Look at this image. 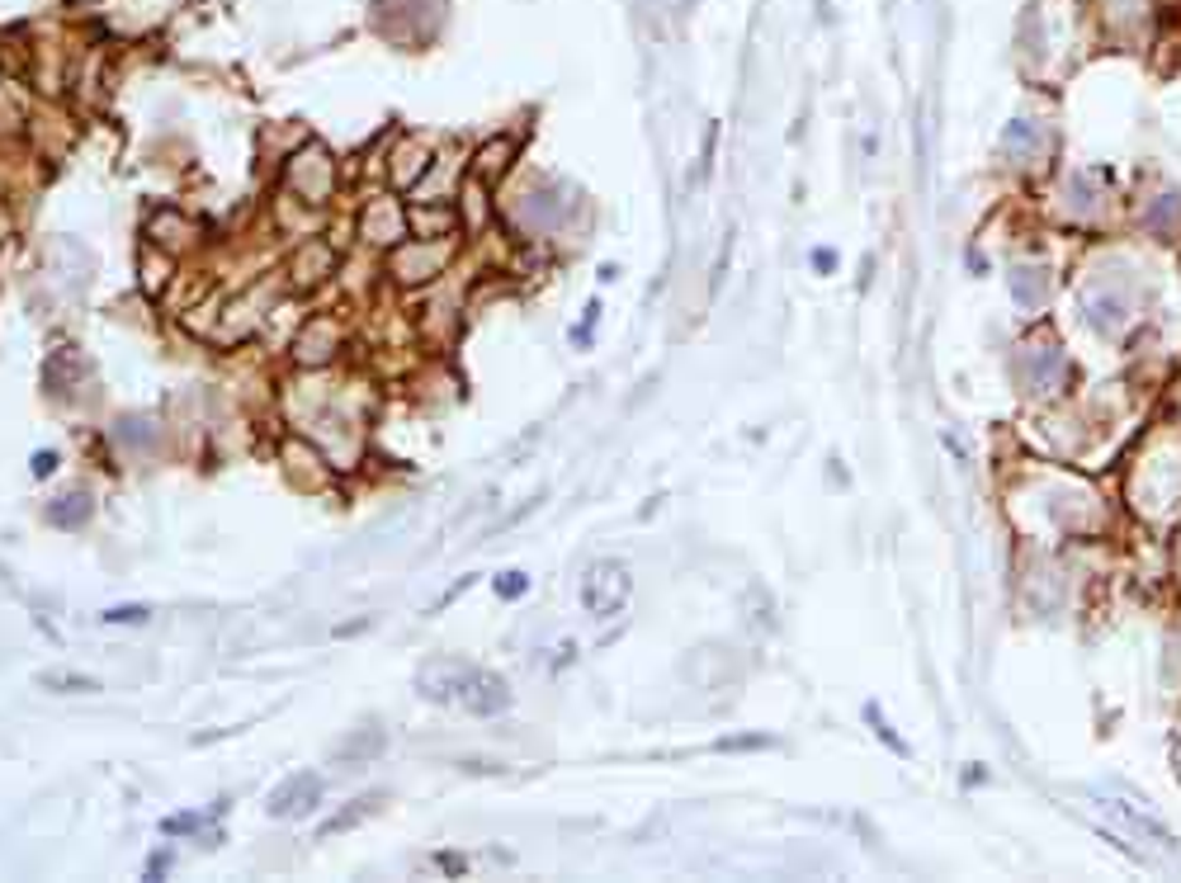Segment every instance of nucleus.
<instances>
[{
  "mask_svg": "<svg viewBox=\"0 0 1181 883\" xmlns=\"http://www.w3.org/2000/svg\"><path fill=\"white\" fill-rule=\"evenodd\" d=\"M629 595H634V577H629V567L615 563V558L591 563V567H587V577H581V609H587L591 619H615V615H624Z\"/></svg>",
  "mask_w": 1181,
  "mask_h": 883,
  "instance_id": "obj_1",
  "label": "nucleus"
},
{
  "mask_svg": "<svg viewBox=\"0 0 1181 883\" xmlns=\"http://www.w3.org/2000/svg\"><path fill=\"white\" fill-rule=\"evenodd\" d=\"M284 190L298 194L303 204H326L336 190V161L322 147H303L284 166Z\"/></svg>",
  "mask_w": 1181,
  "mask_h": 883,
  "instance_id": "obj_2",
  "label": "nucleus"
},
{
  "mask_svg": "<svg viewBox=\"0 0 1181 883\" xmlns=\"http://www.w3.org/2000/svg\"><path fill=\"white\" fill-rule=\"evenodd\" d=\"M449 255H454V246H449V237H439V241H411V246H402V241H397V251H393V279L397 283H407V289H417V283H431L435 275H445V265H449Z\"/></svg>",
  "mask_w": 1181,
  "mask_h": 883,
  "instance_id": "obj_3",
  "label": "nucleus"
},
{
  "mask_svg": "<svg viewBox=\"0 0 1181 883\" xmlns=\"http://www.w3.org/2000/svg\"><path fill=\"white\" fill-rule=\"evenodd\" d=\"M317 803H322V779L312 775V771H298V775L279 779V785L269 789L265 813H269V818H279V822H298V818H312V813H317Z\"/></svg>",
  "mask_w": 1181,
  "mask_h": 883,
  "instance_id": "obj_4",
  "label": "nucleus"
},
{
  "mask_svg": "<svg viewBox=\"0 0 1181 883\" xmlns=\"http://www.w3.org/2000/svg\"><path fill=\"white\" fill-rule=\"evenodd\" d=\"M463 709V714H473V718H496V714H506L510 709V686L496 672H482V666H468V676H463V686H459V700H454Z\"/></svg>",
  "mask_w": 1181,
  "mask_h": 883,
  "instance_id": "obj_5",
  "label": "nucleus"
},
{
  "mask_svg": "<svg viewBox=\"0 0 1181 883\" xmlns=\"http://www.w3.org/2000/svg\"><path fill=\"white\" fill-rule=\"evenodd\" d=\"M463 676H468V662H459V657H431L417 672V694H421V700H431V704H454V700H459Z\"/></svg>",
  "mask_w": 1181,
  "mask_h": 883,
  "instance_id": "obj_6",
  "label": "nucleus"
},
{
  "mask_svg": "<svg viewBox=\"0 0 1181 883\" xmlns=\"http://www.w3.org/2000/svg\"><path fill=\"white\" fill-rule=\"evenodd\" d=\"M1097 808H1101V813H1111V818H1116V822H1120V827H1125V832H1134V836H1148V846H1158L1162 856H1177V836H1172L1168 827H1162L1158 818L1140 813V808H1134V803H1125V799H1101Z\"/></svg>",
  "mask_w": 1181,
  "mask_h": 883,
  "instance_id": "obj_7",
  "label": "nucleus"
},
{
  "mask_svg": "<svg viewBox=\"0 0 1181 883\" xmlns=\"http://www.w3.org/2000/svg\"><path fill=\"white\" fill-rule=\"evenodd\" d=\"M340 326L332 317H317L312 326H303V336L293 340V360L298 364H312V368H322V364H332L336 354H340Z\"/></svg>",
  "mask_w": 1181,
  "mask_h": 883,
  "instance_id": "obj_8",
  "label": "nucleus"
},
{
  "mask_svg": "<svg viewBox=\"0 0 1181 883\" xmlns=\"http://www.w3.org/2000/svg\"><path fill=\"white\" fill-rule=\"evenodd\" d=\"M407 213L393 204V198H374V204L364 208V222H360V237H369L374 246H397V241L407 237Z\"/></svg>",
  "mask_w": 1181,
  "mask_h": 883,
  "instance_id": "obj_9",
  "label": "nucleus"
},
{
  "mask_svg": "<svg viewBox=\"0 0 1181 883\" xmlns=\"http://www.w3.org/2000/svg\"><path fill=\"white\" fill-rule=\"evenodd\" d=\"M1130 307H1134L1130 289H1097V293L1087 298V317H1092V326H1097V331H1106V336H1116L1120 326L1130 322Z\"/></svg>",
  "mask_w": 1181,
  "mask_h": 883,
  "instance_id": "obj_10",
  "label": "nucleus"
},
{
  "mask_svg": "<svg viewBox=\"0 0 1181 883\" xmlns=\"http://www.w3.org/2000/svg\"><path fill=\"white\" fill-rule=\"evenodd\" d=\"M332 269H336V251L326 246V241H308V246H298L289 275H293L298 289H312V283H322Z\"/></svg>",
  "mask_w": 1181,
  "mask_h": 883,
  "instance_id": "obj_11",
  "label": "nucleus"
},
{
  "mask_svg": "<svg viewBox=\"0 0 1181 883\" xmlns=\"http://www.w3.org/2000/svg\"><path fill=\"white\" fill-rule=\"evenodd\" d=\"M194 237H198L194 222L180 218V213H170V208L161 213V218H152V241H156V246H166V251H176V255L184 246H194Z\"/></svg>",
  "mask_w": 1181,
  "mask_h": 883,
  "instance_id": "obj_12",
  "label": "nucleus"
},
{
  "mask_svg": "<svg viewBox=\"0 0 1181 883\" xmlns=\"http://www.w3.org/2000/svg\"><path fill=\"white\" fill-rule=\"evenodd\" d=\"M407 222L417 227L425 241H439V237H454V227H459V208H449V204H439V208H411Z\"/></svg>",
  "mask_w": 1181,
  "mask_h": 883,
  "instance_id": "obj_13",
  "label": "nucleus"
},
{
  "mask_svg": "<svg viewBox=\"0 0 1181 883\" xmlns=\"http://www.w3.org/2000/svg\"><path fill=\"white\" fill-rule=\"evenodd\" d=\"M510 156H516V142H510V137H496V142H487V147H482V152L473 156V180H478V184H492L496 176H506Z\"/></svg>",
  "mask_w": 1181,
  "mask_h": 883,
  "instance_id": "obj_14",
  "label": "nucleus"
},
{
  "mask_svg": "<svg viewBox=\"0 0 1181 883\" xmlns=\"http://www.w3.org/2000/svg\"><path fill=\"white\" fill-rule=\"evenodd\" d=\"M91 496L85 492H67V496H57V501L48 506V520L57 524V530H81L85 520H91Z\"/></svg>",
  "mask_w": 1181,
  "mask_h": 883,
  "instance_id": "obj_15",
  "label": "nucleus"
},
{
  "mask_svg": "<svg viewBox=\"0 0 1181 883\" xmlns=\"http://www.w3.org/2000/svg\"><path fill=\"white\" fill-rule=\"evenodd\" d=\"M38 686L48 690V694H95V690H99V680H95V676H81V672H62V666H52V672H38Z\"/></svg>",
  "mask_w": 1181,
  "mask_h": 883,
  "instance_id": "obj_16",
  "label": "nucleus"
},
{
  "mask_svg": "<svg viewBox=\"0 0 1181 883\" xmlns=\"http://www.w3.org/2000/svg\"><path fill=\"white\" fill-rule=\"evenodd\" d=\"M1063 374H1069V364H1063V354H1055V350H1049V354H1035V360H1031V388H1040V392L1055 388Z\"/></svg>",
  "mask_w": 1181,
  "mask_h": 883,
  "instance_id": "obj_17",
  "label": "nucleus"
},
{
  "mask_svg": "<svg viewBox=\"0 0 1181 883\" xmlns=\"http://www.w3.org/2000/svg\"><path fill=\"white\" fill-rule=\"evenodd\" d=\"M383 747H388V737H383L378 728H364L360 737H350V742L340 747V757L346 761H374V757H383Z\"/></svg>",
  "mask_w": 1181,
  "mask_h": 883,
  "instance_id": "obj_18",
  "label": "nucleus"
},
{
  "mask_svg": "<svg viewBox=\"0 0 1181 883\" xmlns=\"http://www.w3.org/2000/svg\"><path fill=\"white\" fill-rule=\"evenodd\" d=\"M1144 222L1154 227V232H1177V227H1181V198L1177 194H1162L1158 204L1144 213Z\"/></svg>",
  "mask_w": 1181,
  "mask_h": 883,
  "instance_id": "obj_19",
  "label": "nucleus"
},
{
  "mask_svg": "<svg viewBox=\"0 0 1181 883\" xmlns=\"http://www.w3.org/2000/svg\"><path fill=\"white\" fill-rule=\"evenodd\" d=\"M378 813V794H369V799H360V808H346V813H336L332 822L322 827V836H336V832H346V827H360L364 818H374Z\"/></svg>",
  "mask_w": 1181,
  "mask_h": 883,
  "instance_id": "obj_20",
  "label": "nucleus"
},
{
  "mask_svg": "<svg viewBox=\"0 0 1181 883\" xmlns=\"http://www.w3.org/2000/svg\"><path fill=\"white\" fill-rule=\"evenodd\" d=\"M1012 293L1021 298V303L1040 307L1045 303V275H1040V269H1016V275H1012Z\"/></svg>",
  "mask_w": 1181,
  "mask_h": 883,
  "instance_id": "obj_21",
  "label": "nucleus"
},
{
  "mask_svg": "<svg viewBox=\"0 0 1181 883\" xmlns=\"http://www.w3.org/2000/svg\"><path fill=\"white\" fill-rule=\"evenodd\" d=\"M119 439H128V445H142V449H147L152 439H156V425H152L147 416H123V421H119Z\"/></svg>",
  "mask_w": 1181,
  "mask_h": 883,
  "instance_id": "obj_22",
  "label": "nucleus"
},
{
  "mask_svg": "<svg viewBox=\"0 0 1181 883\" xmlns=\"http://www.w3.org/2000/svg\"><path fill=\"white\" fill-rule=\"evenodd\" d=\"M99 619H105V624H147V619H152V609H147V605H113V609H105Z\"/></svg>",
  "mask_w": 1181,
  "mask_h": 883,
  "instance_id": "obj_23",
  "label": "nucleus"
},
{
  "mask_svg": "<svg viewBox=\"0 0 1181 883\" xmlns=\"http://www.w3.org/2000/svg\"><path fill=\"white\" fill-rule=\"evenodd\" d=\"M525 591H530V577H525V572H506V577H496V595H502V601H520Z\"/></svg>",
  "mask_w": 1181,
  "mask_h": 883,
  "instance_id": "obj_24",
  "label": "nucleus"
},
{
  "mask_svg": "<svg viewBox=\"0 0 1181 883\" xmlns=\"http://www.w3.org/2000/svg\"><path fill=\"white\" fill-rule=\"evenodd\" d=\"M435 864H439V870H449V874H463V870H468V860H463V856H439Z\"/></svg>",
  "mask_w": 1181,
  "mask_h": 883,
  "instance_id": "obj_25",
  "label": "nucleus"
},
{
  "mask_svg": "<svg viewBox=\"0 0 1181 883\" xmlns=\"http://www.w3.org/2000/svg\"><path fill=\"white\" fill-rule=\"evenodd\" d=\"M52 468H57V459H52V453H34V477L52 473Z\"/></svg>",
  "mask_w": 1181,
  "mask_h": 883,
  "instance_id": "obj_26",
  "label": "nucleus"
}]
</instances>
